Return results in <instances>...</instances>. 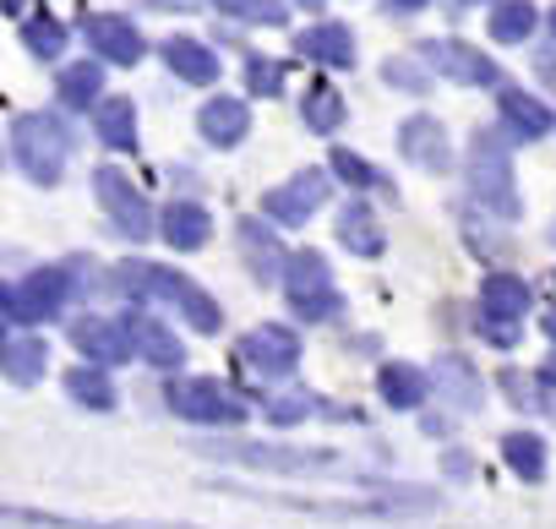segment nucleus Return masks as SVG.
<instances>
[{
    "mask_svg": "<svg viewBox=\"0 0 556 529\" xmlns=\"http://www.w3.org/2000/svg\"><path fill=\"white\" fill-rule=\"evenodd\" d=\"M164 66H169L180 83H197V88L218 83V55H213L207 45H197V39H169V45H164Z\"/></svg>",
    "mask_w": 556,
    "mask_h": 529,
    "instance_id": "20",
    "label": "nucleus"
},
{
    "mask_svg": "<svg viewBox=\"0 0 556 529\" xmlns=\"http://www.w3.org/2000/svg\"><path fill=\"white\" fill-rule=\"evenodd\" d=\"M312 410H317L312 393H285V399H273V404H267V420H273V426H295V420H306Z\"/></svg>",
    "mask_w": 556,
    "mask_h": 529,
    "instance_id": "37",
    "label": "nucleus"
},
{
    "mask_svg": "<svg viewBox=\"0 0 556 529\" xmlns=\"http://www.w3.org/2000/svg\"><path fill=\"white\" fill-rule=\"evenodd\" d=\"M388 7H393V12H426L431 0H388Z\"/></svg>",
    "mask_w": 556,
    "mask_h": 529,
    "instance_id": "40",
    "label": "nucleus"
},
{
    "mask_svg": "<svg viewBox=\"0 0 556 529\" xmlns=\"http://www.w3.org/2000/svg\"><path fill=\"white\" fill-rule=\"evenodd\" d=\"M377 388H382V404L388 410H420L431 399V377L415 371V366H382Z\"/></svg>",
    "mask_w": 556,
    "mask_h": 529,
    "instance_id": "24",
    "label": "nucleus"
},
{
    "mask_svg": "<svg viewBox=\"0 0 556 529\" xmlns=\"http://www.w3.org/2000/svg\"><path fill=\"white\" fill-rule=\"evenodd\" d=\"M66 393H72L77 404H88V410H115V382H110L99 366H77V371L66 377Z\"/></svg>",
    "mask_w": 556,
    "mask_h": 529,
    "instance_id": "31",
    "label": "nucleus"
},
{
    "mask_svg": "<svg viewBox=\"0 0 556 529\" xmlns=\"http://www.w3.org/2000/svg\"><path fill=\"white\" fill-rule=\"evenodd\" d=\"M551 34H556V12H551Z\"/></svg>",
    "mask_w": 556,
    "mask_h": 529,
    "instance_id": "45",
    "label": "nucleus"
},
{
    "mask_svg": "<svg viewBox=\"0 0 556 529\" xmlns=\"http://www.w3.org/2000/svg\"><path fill=\"white\" fill-rule=\"evenodd\" d=\"M285 290H290V306H295L306 323H328V317L344 306L339 290H333V274H328L323 251H301V256H290Z\"/></svg>",
    "mask_w": 556,
    "mask_h": 529,
    "instance_id": "7",
    "label": "nucleus"
},
{
    "mask_svg": "<svg viewBox=\"0 0 556 529\" xmlns=\"http://www.w3.org/2000/svg\"><path fill=\"white\" fill-rule=\"evenodd\" d=\"M529 312V285L518 274H485L480 285V323H523Z\"/></svg>",
    "mask_w": 556,
    "mask_h": 529,
    "instance_id": "15",
    "label": "nucleus"
},
{
    "mask_svg": "<svg viewBox=\"0 0 556 529\" xmlns=\"http://www.w3.org/2000/svg\"><path fill=\"white\" fill-rule=\"evenodd\" d=\"M45 366H50V344L45 339H7V350H0V371H7L12 382H39L45 377Z\"/></svg>",
    "mask_w": 556,
    "mask_h": 529,
    "instance_id": "25",
    "label": "nucleus"
},
{
    "mask_svg": "<svg viewBox=\"0 0 556 529\" xmlns=\"http://www.w3.org/2000/svg\"><path fill=\"white\" fill-rule=\"evenodd\" d=\"M545 382H556V355H551V361H545Z\"/></svg>",
    "mask_w": 556,
    "mask_h": 529,
    "instance_id": "41",
    "label": "nucleus"
},
{
    "mask_svg": "<svg viewBox=\"0 0 556 529\" xmlns=\"http://www.w3.org/2000/svg\"><path fill=\"white\" fill-rule=\"evenodd\" d=\"M66 295H72L66 268H39V274H28L23 285L0 290V312H7L12 328H28V323H50V317H61Z\"/></svg>",
    "mask_w": 556,
    "mask_h": 529,
    "instance_id": "4",
    "label": "nucleus"
},
{
    "mask_svg": "<svg viewBox=\"0 0 556 529\" xmlns=\"http://www.w3.org/2000/svg\"><path fill=\"white\" fill-rule=\"evenodd\" d=\"M502 458H507L513 475L545 480V442H540L534 431H507V437H502Z\"/></svg>",
    "mask_w": 556,
    "mask_h": 529,
    "instance_id": "29",
    "label": "nucleus"
},
{
    "mask_svg": "<svg viewBox=\"0 0 556 529\" xmlns=\"http://www.w3.org/2000/svg\"><path fill=\"white\" fill-rule=\"evenodd\" d=\"M328 175L323 169H301L290 186H278V191H267L262 197V213L273 218V224H306L323 202H328Z\"/></svg>",
    "mask_w": 556,
    "mask_h": 529,
    "instance_id": "11",
    "label": "nucleus"
},
{
    "mask_svg": "<svg viewBox=\"0 0 556 529\" xmlns=\"http://www.w3.org/2000/svg\"><path fill=\"white\" fill-rule=\"evenodd\" d=\"M301 121H306V131L333 137V131L344 126V99H339V88H333V83H312V88H306V104H301Z\"/></svg>",
    "mask_w": 556,
    "mask_h": 529,
    "instance_id": "27",
    "label": "nucleus"
},
{
    "mask_svg": "<svg viewBox=\"0 0 556 529\" xmlns=\"http://www.w3.org/2000/svg\"><path fill=\"white\" fill-rule=\"evenodd\" d=\"M66 148H72V137L61 131L55 115H17L12 121V159L23 164L28 180L55 186L66 169Z\"/></svg>",
    "mask_w": 556,
    "mask_h": 529,
    "instance_id": "3",
    "label": "nucleus"
},
{
    "mask_svg": "<svg viewBox=\"0 0 556 529\" xmlns=\"http://www.w3.org/2000/svg\"><path fill=\"white\" fill-rule=\"evenodd\" d=\"M224 17H240V23H267V28H285L290 23V7L285 0H213Z\"/></svg>",
    "mask_w": 556,
    "mask_h": 529,
    "instance_id": "33",
    "label": "nucleus"
},
{
    "mask_svg": "<svg viewBox=\"0 0 556 529\" xmlns=\"http://www.w3.org/2000/svg\"><path fill=\"white\" fill-rule=\"evenodd\" d=\"M295 7H306V12H317V7H323V0H295Z\"/></svg>",
    "mask_w": 556,
    "mask_h": 529,
    "instance_id": "44",
    "label": "nucleus"
},
{
    "mask_svg": "<svg viewBox=\"0 0 556 529\" xmlns=\"http://www.w3.org/2000/svg\"><path fill=\"white\" fill-rule=\"evenodd\" d=\"M240 251H245V262H251V274H256V279H278V274H290L285 245H278L256 218H245V224H240Z\"/></svg>",
    "mask_w": 556,
    "mask_h": 529,
    "instance_id": "21",
    "label": "nucleus"
},
{
    "mask_svg": "<svg viewBox=\"0 0 556 529\" xmlns=\"http://www.w3.org/2000/svg\"><path fill=\"white\" fill-rule=\"evenodd\" d=\"M534 34V7L529 0H496L491 7V39L496 45H523Z\"/></svg>",
    "mask_w": 556,
    "mask_h": 529,
    "instance_id": "30",
    "label": "nucleus"
},
{
    "mask_svg": "<svg viewBox=\"0 0 556 529\" xmlns=\"http://www.w3.org/2000/svg\"><path fill=\"white\" fill-rule=\"evenodd\" d=\"M437 382L453 388V404H458V410H475V404H480V377L469 371V361L442 355V361H437Z\"/></svg>",
    "mask_w": 556,
    "mask_h": 529,
    "instance_id": "32",
    "label": "nucleus"
},
{
    "mask_svg": "<svg viewBox=\"0 0 556 529\" xmlns=\"http://www.w3.org/2000/svg\"><path fill=\"white\" fill-rule=\"evenodd\" d=\"M295 50L306 55V61H323V66H355V34L344 28V23H317V28H306L301 39H295Z\"/></svg>",
    "mask_w": 556,
    "mask_h": 529,
    "instance_id": "17",
    "label": "nucleus"
},
{
    "mask_svg": "<svg viewBox=\"0 0 556 529\" xmlns=\"http://www.w3.org/2000/svg\"><path fill=\"white\" fill-rule=\"evenodd\" d=\"M502 121L529 142V137H545L551 131V110L534 99V93H502Z\"/></svg>",
    "mask_w": 556,
    "mask_h": 529,
    "instance_id": "28",
    "label": "nucleus"
},
{
    "mask_svg": "<svg viewBox=\"0 0 556 529\" xmlns=\"http://www.w3.org/2000/svg\"><path fill=\"white\" fill-rule=\"evenodd\" d=\"M545 333H551V339H556V312H545Z\"/></svg>",
    "mask_w": 556,
    "mask_h": 529,
    "instance_id": "42",
    "label": "nucleus"
},
{
    "mask_svg": "<svg viewBox=\"0 0 556 529\" xmlns=\"http://www.w3.org/2000/svg\"><path fill=\"white\" fill-rule=\"evenodd\" d=\"M197 126H202V137H207L213 148H235V142L251 131V110H245L240 99H207L202 115H197Z\"/></svg>",
    "mask_w": 556,
    "mask_h": 529,
    "instance_id": "19",
    "label": "nucleus"
},
{
    "mask_svg": "<svg viewBox=\"0 0 556 529\" xmlns=\"http://www.w3.org/2000/svg\"><path fill=\"white\" fill-rule=\"evenodd\" d=\"M99 93H104V66L99 61H77V66L61 72V104L66 110H88V104L99 110L104 104Z\"/></svg>",
    "mask_w": 556,
    "mask_h": 529,
    "instance_id": "26",
    "label": "nucleus"
},
{
    "mask_svg": "<svg viewBox=\"0 0 556 529\" xmlns=\"http://www.w3.org/2000/svg\"><path fill=\"white\" fill-rule=\"evenodd\" d=\"M197 448L218 453V458H235V464H251V469H285V475L339 469V453H328V448H273V442H197Z\"/></svg>",
    "mask_w": 556,
    "mask_h": 529,
    "instance_id": "5",
    "label": "nucleus"
},
{
    "mask_svg": "<svg viewBox=\"0 0 556 529\" xmlns=\"http://www.w3.org/2000/svg\"><path fill=\"white\" fill-rule=\"evenodd\" d=\"M23 45H28V55L55 61V55L66 50V28H61L55 17H28V23H23Z\"/></svg>",
    "mask_w": 556,
    "mask_h": 529,
    "instance_id": "35",
    "label": "nucleus"
},
{
    "mask_svg": "<svg viewBox=\"0 0 556 529\" xmlns=\"http://www.w3.org/2000/svg\"><path fill=\"white\" fill-rule=\"evenodd\" d=\"M93 131H99L104 148L131 153V148H137V110H131V99H104V104L93 110Z\"/></svg>",
    "mask_w": 556,
    "mask_h": 529,
    "instance_id": "23",
    "label": "nucleus"
},
{
    "mask_svg": "<svg viewBox=\"0 0 556 529\" xmlns=\"http://www.w3.org/2000/svg\"><path fill=\"white\" fill-rule=\"evenodd\" d=\"M399 153H404L409 164L431 169V175H442V169L453 164L447 131H442V121H431V115H409V121L399 126Z\"/></svg>",
    "mask_w": 556,
    "mask_h": 529,
    "instance_id": "12",
    "label": "nucleus"
},
{
    "mask_svg": "<svg viewBox=\"0 0 556 529\" xmlns=\"http://www.w3.org/2000/svg\"><path fill=\"white\" fill-rule=\"evenodd\" d=\"M121 328H126L131 350H137L148 366H159V371H175V366L186 361L180 339H175V333H169L159 317H148V312H131V317H121Z\"/></svg>",
    "mask_w": 556,
    "mask_h": 529,
    "instance_id": "14",
    "label": "nucleus"
},
{
    "mask_svg": "<svg viewBox=\"0 0 556 529\" xmlns=\"http://www.w3.org/2000/svg\"><path fill=\"white\" fill-rule=\"evenodd\" d=\"M240 361L256 371V377H290L295 366H301V339L285 328V323H262V328H251L245 339H240Z\"/></svg>",
    "mask_w": 556,
    "mask_h": 529,
    "instance_id": "9",
    "label": "nucleus"
},
{
    "mask_svg": "<svg viewBox=\"0 0 556 529\" xmlns=\"http://www.w3.org/2000/svg\"><path fill=\"white\" fill-rule=\"evenodd\" d=\"M245 88L251 93H278V88H285V66H278V61H245Z\"/></svg>",
    "mask_w": 556,
    "mask_h": 529,
    "instance_id": "38",
    "label": "nucleus"
},
{
    "mask_svg": "<svg viewBox=\"0 0 556 529\" xmlns=\"http://www.w3.org/2000/svg\"><path fill=\"white\" fill-rule=\"evenodd\" d=\"M339 245H344V251H355V256H382L388 235H382V224H377V213H371V207L350 202V207L339 213Z\"/></svg>",
    "mask_w": 556,
    "mask_h": 529,
    "instance_id": "22",
    "label": "nucleus"
},
{
    "mask_svg": "<svg viewBox=\"0 0 556 529\" xmlns=\"http://www.w3.org/2000/svg\"><path fill=\"white\" fill-rule=\"evenodd\" d=\"M72 339H77V350H83L93 366H121V361H131V355H137V350H131V339H126V328H121V323H104V317L77 323V328H72Z\"/></svg>",
    "mask_w": 556,
    "mask_h": 529,
    "instance_id": "16",
    "label": "nucleus"
},
{
    "mask_svg": "<svg viewBox=\"0 0 556 529\" xmlns=\"http://www.w3.org/2000/svg\"><path fill=\"white\" fill-rule=\"evenodd\" d=\"M159 235H164L175 251H197V245H207L213 218H207V207H202V202H169V207H164V218H159Z\"/></svg>",
    "mask_w": 556,
    "mask_h": 529,
    "instance_id": "18",
    "label": "nucleus"
},
{
    "mask_svg": "<svg viewBox=\"0 0 556 529\" xmlns=\"http://www.w3.org/2000/svg\"><path fill=\"white\" fill-rule=\"evenodd\" d=\"M469 197L480 207H491L496 218H518V186H513V153H507V137L480 126L469 137Z\"/></svg>",
    "mask_w": 556,
    "mask_h": 529,
    "instance_id": "2",
    "label": "nucleus"
},
{
    "mask_svg": "<svg viewBox=\"0 0 556 529\" xmlns=\"http://www.w3.org/2000/svg\"><path fill=\"white\" fill-rule=\"evenodd\" d=\"M382 77H388L393 88H404V93H426V72H420L415 61H388Z\"/></svg>",
    "mask_w": 556,
    "mask_h": 529,
    "instance_id": "39",
    "label": "nucleus"
},
{
    "mask_svg": "<svg viewBox=\"0 0 556 529\" xmlns=\"http://www.w3.org/2000/svg\"><path fill=\"white\" fill-rule=\"evenodd\" d=\"M7 12H12V17H23V0H7Z\"/></svg>",
    "mask_w": 556,
    "mask_h": 529,
    "instance_id": "43",
    "label": "nucleus"
},
{
    "mask_svg": "<svg viewBox=\"0 0 556 529\" xmlns=\"http://www.w3.org/2000/svg\"><path fill=\"white\" fill-rule=\"evenodd\" d=\"M333 175H344V186H355V191H371V186H382V175L361 159V153H350V148H333Z\"/></svg>",
    "mask_w": 556,
    "mask_h": 529,
    "instance_id": "36",
    "label": "nucleus"
},
{
    "mask_svg": "<svg viewBox=\"0 0 556 529\" xmlns=\"http://www.w3.org/2000/svg\"><path fill=\"white\" fill-rule=\"evenodd\" d=\"M115 290L131 295V301H169L175 312H186V323L197 333H218L224 328V312L207 290H197L186 274H169L159 262H121L115 268Z\"/></svg>",
    "mask_w": 556,
    "mask_h": 529,
    "instance_id": "1",
    "label": "nucleus"
},
{
    "mask_svg": "<svg viewBox=\"0 0 556 529\" xmlns=\"http://www.w3.org/2000/svg\"><path fill=\"white\" fill-rule=\"evenodd\" d=\"M83 34H88V45H93L104 61H115V66H137V61L148 55L142 34H137L126 17H110V12H99V17H83Z\"/></svg>",
    "mask_w": 556,
    "mask_h": 529,
    "instance_id": "13",
    "label": "nucleus"
},
{
    "mask_svg": "<svg viewBox=\"0 0 556 529\" xmlns=\"http://www.w3.org/2000/svg\"><path fill=\"white\" fill-rule=\"evenodd\" d=\"M93 191H99V207L110 213V229L115 235H126V240H142L148 229H153V213H148V202H142V191L121 175V169H93Z\"/></svg>",
    "mask_w": 556,
    "mask_h": 529,
    "instance_id": "8",
    "label": "nucleus"
},
{
    "mask_svg": "<svg viewBox=\"0 0 556 529\" xmlns=\"http://www.w3.org/2000/svg\"><path fill=\"white\" fill-rule=\"evenodd\" d=\"M169 410L175 415H186V420H202V426H240L245 420V404H240V393H229L224 382H213V377H180V382H169Z\"/></svg>",
    "mask_w": 556,
    "mask_h": 529,
    "instance_id": "6",
    "label": "nucleus"
},
{
    "mask_svg": "<svg viewBox=\"0 0 556 529\" xmlns=\"http://www.w3.org/2000/svg\"><path fill=\"white\" fill-rule=\"evenodd\" d=\"M420 61H426L437 77L464 83V88H485V83H496V61L480 55L475 45H464V39H426V45H420Z\"/></svg>",
    "mask_w": 556,
    "mask_h": 529,
    "instance_id": "10",
    "label": "nucleus"
},
{
    "mask_svg": "<svg viewBox=\"0 0 556 529\" xmlns=\"http://www.w3.org/2000/svg\"><path fill=\"white\" fill-rule=\"evenodd\" d=\"M12 524H39V529H169V524H88V518H61V513H28V507H12L7 513ZM180 529V524H175Z\"/></svg>",
    "mask_w": 556,
    "mask_h": 529,
    "instance_id": "34",
    "label": "nucleus"
}]
</instances>
